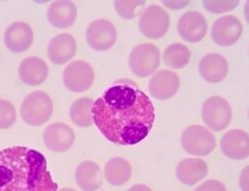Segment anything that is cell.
<instances>
[{"label":"cell","instance_id":"cell-32","mask_svg":"<svg viewBox=\"0 0 249 191\" xmlns=\"http://www.w3.org/2000/svg\"><path fill=\"white\" fill-rule=\"evenodd\" d=\"M59 191H77V190L72 189V188H63V189H61V190H59Z\"/></svg>","mask_w":249,"mask_h":191},{"label":"cell","instance_id":"cell-13","mask_svg":"<svg viewBox=\"0 0 249 191\" xmlns=\"http://www.w3.org/2000/svg\"><path fill=\"white\" fill-rule=\"evenodd\" d=\"M179 78L172 71L157 72L149 83V91L153 98L160 101L172 99L179 89Z\"/></svg>","mask_w":249,"mask_h":191},{"label":"cell","instance_id":"cell-5","mask_svg":"<svg viewBox=\"0 0 249 191\" xmlns=\"http://www.w3.org/2000/svg\"><path fill=\"white\" fill-rule=\"evenodd\" d=\"M160 60L159 48L152 43H143L132 50L129 57V65L134 75L140 78H147L158 70Z\"/></svg>","mask_w":249,"mask_h":191},{"label":"cell","instance_id":"cell-6","mask_svg":"<svg viewBox=\"0 0 249 191\" xmlns=\"http://www.w3.org/2000/svg\"><path fill=\"white\" fill-rule=\"evenodd\" d=\"M232 111L230 103L225 99L214 96L207 99L202 105L203 122L214 132H221L230 125Z\"/></svg>","mask_w":249,"mask_h":191},{"label":"cell","instance_id":"cell-7","mask_svg":"<svg viewBox=\"0 0 249 191\" xmlns=\"http://www.w3.org/2000/svg\"><path fill=\"white\" fill-rule=\"evenodd\" d=\"M170 15L162 7L151 5L146 8L140 18L141 32L150 39H160L167 34L170 28Z\"/></svg>","mask_w":249,"mask_h":191},{"label":"cell","instance_id":"cell-1","mask_svg":"<svg viewBox=\"0 0 249 191\" xmlns=\"http://www.w3.org/2000/svg\"><path fill=\"white\" fill-rule=\"evenodd\" d=\"M93 122L108 140L135 145L151 133L156 110L150 97L131 80H119L93 104Z\"/></svg>","mask_w":249,"mask_h":191},{"label":"cell","instance_id":"cell-30","mask_svg":"<svg viewBox=\"0 0 249 191\" xmlns=\"http://www.w3.org/2000/svg\"><path fill=\"white\" fill-rule=\"evenodd\" d=\"M239 186L242 191H248V166H246L240 175Z\"/></svg>","mask_w":249,"mask_h":191},{"label":"cell","instance_id":"cell-20","mask_svg":"<svg viewBox=\"0 0 249 191\" xmlns=\"http://www.w3.org/2000/svg\"><path fill=\"white\" fill-rule=\"evenodd\" d=\"M75 179L83 191H97L103 183L102 171L94 161H83L76 169Z\"/></svg>","mask_w":249,"mask_h":191},{"label":"cell","instance_id":"cell-25","mask_svg":"<svg viewBox=\"0 0 249 191\" xmlns=\"http://www.w3.org/2000/svg\"><path fill=\"white\" fill-rule=\"evenodd\" d=\"M146 3L147 2L142 0H136V1L117 0L114 2V6L120 17L124 19H133L142 13Z\"/></svg>","mask_w":249,"mask_h":191},{"label":"cell","instance_id":"cell-31","mask_svg":"<svg viewBox=\"0 0 249 191\" xmlns=\"http://www.w3.org/2000/svg\"><path fill=\"white\" fill-rule=\"evenodd\" d=\"M128 191H153L152 188L144 184H135Z\"/></svg>","mask_w":249,"mask_h":191},{"label":"cell","instance_id":"cell-24","mask_svg":"<svg viewBox=\"0 0 249 191\" xmlns=\"http://www.w3.org/2000/svg\"><path fill=\"white\" fill-rule=\"evenodd\" d=\"M163 63L172 69H182L191 60V51L183 44L174 43L163 52Z\"/></svg>","mask_w":249,"mask_h":191},{"label":"cell","instance_id":"cell-14","mask_svg":"<svg viewBox=\"0 0 249 191\" xmlns=\"http://www.w3.org/2000/svg\"><path fill=\"white\" fill-rule=\"evenodd\" d=\"M4 43L13 53H22L30 48L33 43V31L26 22H15L4 33Z\"/></svg>","mask_w":249,"mask_h":191},{"label":"cell","instance_id":"cell-11","mask_svg":"<svg viewBox=\"0 0 249 191\" xmlns=\"http://www.w3.org/2000/svg\"><path fill=\"white\" fill-rule=\"evenodd\" d=\"M242 24L234 15H225L218 18L212 28L213 40L219 46H231L239 40L242 34Z\"/></svg>","mask_w":249,"mask_h":191},{"label":"cell","instance_id":"cell-8","mask_svg":"<svg viewBox=\"0 0 249 191\" xmlns=\"http://www.w3.org/2000/svg\"><path fill=\"white\" fill-rule=\"evenodd\" d=\"M94 70L88 62L74 61L65 68L63 82L65 87L74 93L86 92L94 83Z\"/></svg>","mask_w":249,"mask_h":191},{"label":"cell","instance_id":"cell-22","mask_svg":"<svg viewBox=\"0 0 249 191\" xmlns=\"http://www.w3.org/2000/svg\"><path fill=\"white\" fill-rule=\"evenodd\" d=\"M105 178L114 186L126 184L132 177V166L124 157L116 156L108 160L105 166Z\"/></svg>","mask_w":249,"mask_h":191},{"label":"cell","instance_id":"cell-26","mask_svg":"<svg viewBox=\"0 0 249 191\" xmlns=\"http://www.w3.org/2000/svg\"><path fill=\"white\" fill-rule=\"evenodd\" d=\"M16 122L14 105L7 100H0V130H7Z\"/></svg>","mask_w":249,"mask_h":191},{"label":"cell","instance_id":"cell-12","mask_svg":"<svg viewBox=\"0 0 249 191\" xmlns=\"http://www.w3.org/2000/svg\"><path fill=\"white\" fill-rule=\"evenodd\" d=\"M178 32L189 43H197L207 32V22L204 16L197 11L185 12L178 20Z\"/></svg>","mask_w":249,"mask_h":191},{"label":"cell","instance_id":"cell-9","mask_svg":"<svg viewBox=\"0 0 249 191\" xmlns=\"http://www.w3.org/2000/svg\"><path fill=\"white\" fill-rule=\"evenodd\" d=\"M88 45L95 51H107L116 43L117 30L109 20L97 19L89 25L86 32Z\"/></svg>","mask_w":249,"mask_h":191},{"label":"cell","instance_id":"cell-23","mask_svg":"<svg viewBox=\"0 0 249 191\" xmlns=\"http://www.w3.org/2000/svg\"><path fill=\"white\" fill-rule=\"evenodd\" d=\"M94 101L91 98H80L70 108V119L78 126L88 127L93 124L92 107Z\"/></svg>","mask_w":249,"mask_h":191},{"label":"cell","instance_id":"cell-2","mask_svg":"<svg viewBox=\"0 0 249 191\" xmlns=\"http://www.w3.org/2000/svg\"><path fill=\"white\" fill-rule=\"evenodd\" d=\"M45 156L26 146L0 150V191H57Z\"/></svg>","mask_w":249,"mask_h":191},{"label":"cell","instance_id":"cell-21","mask_svg":"<svg viewBox=\"0 0 249 191\" xmlns=\"http://www.w3.org/2000/svg\"><path fill=\"white\" fill-rule=\"evenodd\" d=\"M209 167L204 160L199 158H185L181 160L177 168V176L184 185L193 186L203 179Z\"/></svg>","mask_w":249,"mask_h":191},{"label":"cell","instance_id":"cell-3","mask_svg":"<svg viewBox=\"0 0 249 191\" xmlns=\"http://www.w3.org/2000/svg\"><path fill=\"white\" fill-rule=\"evenodd\" d=\"M52 112V100L48 94L42 91H35L26 96L20 108L23 122L33 126L46 123L51 118Z\"/></svg>","mask_w":249,"mask_h":191},{"label":"cell","instance_id":"cell-17","mask_svg":"<svg viewBox=\"0 0 249 191\" xmlns=\"http://www.w3.org/2000/svg\"><path fill=\"white\" fill-rule=\"evenodd\" d=\"M198 71L205 82L212 84L220 83L227 76V61L220 54L210 53L200 60Z\"/></svg>","mask_w":249,"mask_h":191},{"label":"cell","instance_id":"cell-16","mask_svg":"<svg viewBox=\"0 0 249 191\" xmlns=\"http://www.w3.org/2000/svg\"><path fill=\"white\" fill-rule=\"evenodd\" d=\"M77 43L75 38L67 33L55 36L48 45L47 53L50 61L55 65H63L76 54Z\"/></svg>","mask_w":249,"mask_h":191},{"label":"cell","instance_id":"cell-18","mask_svg":"<svg viewBox=\"0 0 249 191\" xmlns=\"http://www.w3.org/2000/svg\"><path fill=\"white\" fill-rule=\"evenodd\" d=\"M49 68L46 62L38 57H28L19 66V77L28 86H39L48 77Z\"/></svg>","mask_w":249,"mask_h":191},{"label":"cell","instance_id":"cell-29","mask_svg":"<svg viewBox=\"0 0 249 191\" xmlns=\"http://www.w3.org/2000/svg\"><path fill=\"white\" fill-rule=\"evenodd\" d=\"M161 3L172 10H179L185 7L190 2L189 1H162Z\"/></svg>","mask_w":249,"mask_h":191},{"label":"cell","instance_id":"cell-27","mask_svg":"<svg viewBox=\"0 0 249 191\" xmlns=\"http://www.w3.org/2000/svg\"><path fill=\"white\" fill-rule=\"evenodd\" d=\"M204 8L212 13L219 14L227 11H231L239 5V1L237 0H220V1H214V0H204L202 2Z\"/></svg>","mask_w":249,"mask_h":191},{"label":"cell","instance_id":"cell-4","mask_svg":"<svg viewBox=\"0 0 249 191\" xmlns=\"http://www.w3.org/2000/svg\"><path fill=\"white\" fill-rule=\"evenodd\" d=\"M180 143L186 153L196 156L211 155L216 144L213 135L206 127L199 124L186 127L181 134Z\"/></svg>","mask_w":249,"mask_h":191},{"label":"cell","instance_id":"cell-19","mask_svg":"<svg viewBox=\"0 0 249 191\" xmlns=\"http://www.w3.org/2000/svg\"><path fill=\"white\" fill-rule=\"evenodd\" d=\"M47 19L53 27L68 28L75 23L77 19V6L69 0L55 1L48 7Z\"/></svg>","mask_w":249,"mask_h":191},{"label":"cell","instance_id":"cell-10","mask_svg":"<svg viewBox=\"0 0 249 191\" xmlns=\"http://www.w3.org/2000/svg\"><path fill=\"white\" fill-rule=\"evenodd\" d=\"M43 140L51 152L65 153L74 144L75 133L67 123L53 122L44 130Z\"/></svg>","mask_w":249,"mask_h":191},{"label":"cell","instance_id":"cell-28","mask_svg":"<svg viewBox=\"0 0 249 191\" xmlns=\"http://www.w3.org/2000/svg\"><path fill=\"white\" fill-rule=\"evenodd\" d=\"M195 191H226V187L219 180L210 179L200 184Z\"/></svg>","mask_w":249,"mask_h":191},{"label":"cell","instance_id":"cell-15","mask_svg":"<svg viewBox=\"0 0 249 191\" xmlns=\"http://www.w3.org/2000/svg\"><path fill=\"white\" fill-rule=\"evenodd\" d=\"M222 153L231 159L242 160L249 155L248 134L242 130H231L223 135L220 140Z\"/></svg>","mask_w":249,"mask_h":191}]
</instances>
